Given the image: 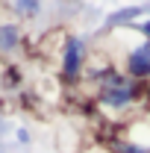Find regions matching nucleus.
I'll use <instances>...</instances> for the list:
<instances>
[{
	"label": "nucleus",
	"instance_id": "f257e3e1",
	"mask_svg": "<svg viewBox=\"0 0 150 153\" xmlns=\"http://www.w3.org/2000/svg\"><path fill=\"white\" fill-rule=\"evenodd\" d=\"M135 97H138V82H132L127 76L109 74L100 85V103L109 109H127L130 103H135Z\"/></svg>",
	"mask_w": 150,
	"mask_h": 153
},
{
	"label": "nucleus",
	"instance_id": "f03ea898",
	"mask_svg": "<svg viewBox=\"0 0 150 153\" xmlns=\"http://www.w3.org/2000/svg\"><path fill=\"white\" fill-rule=\"evenodd\" d=\"M59 68L68 79H76L85 68V41L79 36H68L59 50Z\"/></svg>",
	"mask_w": 150,
	"mask_h": 153
},
{
	"label": "nucleus",
	"instance_id": "7ed1b4c3",
	"mask_svg": "<svg viewBox=\"0 0 150 153\" xmlns=\"http://www.w3.org/2000/svg\"><path fill=\"white\" fill-rule=\"evenodd\" d=\"M124 71H127V79H132V82L150 76V41L147 38L141 44H135L130 53L124 56Z\"/></svg>",
	"mask_w": 150,
	"mask_h": 153
},
{
	"label": "nucleus",
	"instance_id": "20e7f679",
	"mask_svg": "<svg viewBox=\"0 0 150 153\" xmlns=\"http://www.w3.org/2000/svg\"><path fill=\"white\" fill-rule=\"evenodd\" d=\"M21 41H24V33L15 21H0V56H12L18 53Z\"/></svg>",
	"mask_w": 150,
	"mask_h": 153
},
{
	"label": "nucleus",
	"instance_id": "39448f33",
	"mask_svg": "<svg viewBox=\"0 0 150 153\" xmlns=\"http://www.w3.org/2000/svg\"><path fill=\"white\" fill-rule=\"evenodd\" d=\"M41 9L44 6L38 0H15V3H9V12H15L18 18H38Z\"/></svg>",
	"mask_w": 150,
	"mask_h": 153
},
{
	"label": "nucleus",
	"instance_id": "423d86ee",
	"mask_svg": "<svg viewBox=\"0 0 150 153\" xmlns=\"http://www.w3.org/2000/svg\"><path fill=\"white\" fill-rule=\"evenodd\" d=\"M135 15H141L138 6H132V9H121V12H115L112 18H109V24H124V21H132Z\"/></svg>",
	"mask_w": 150,
	"mask_h": 153
},
{
	"label": "nucleus",
	"instance_id": "0eeeda50",
	"mask_svg": "<svg viewBox=\"0 0 150 153\" xmlns=\"http://www.w3.org/2000/svg\"><path fill=\"white\" fill-rule=\"evenodd\" d=\"M15 141H18V144H24V147H27V144L33 141V135H30V130H27V127H18V130H15Z\"/></svg>",
	"mask_w": 150,
	"mask_h": 153
},
{
	"label": "nucleus",
	"instance_id": "6e6552de",
	"mask_svg": "<svg viewBox=\"0 0 150 153\" xmlns=\"http://www.w3.org/2000/svg\"><path fill=\"white\" fill-rule=\"evenodd\" d=\"M138 33H141V36H144V38H147V41H150V18L138 24Z\"/></svg>",
	"mask_w": 150,
	"mask_h": 153
}]
</instances>
